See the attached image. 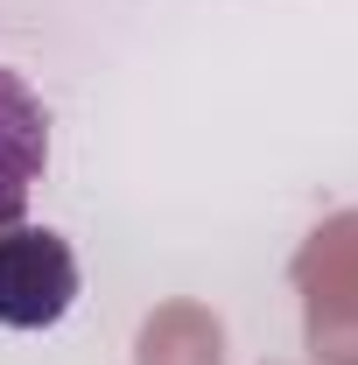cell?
Masks as SVG:
<instances>
[{
    "label": "cell",
    "instance_id": "cell-1",
    "mask_svg": "<svg viewBox=\"0 0 358 365\" xmlns=\"http://www.w3.org/2000/svg\"><path fill=\"white\" fill-rule=\"evenodd\" d=\"M78 302V253L49 225H0V330H56Z\"/></svg>",
    "mask_w": 358,
    "mask_h": 365
},
{
    "label": "cell",
    "instance_id": "cell-2",
    "mask_svg": "<svg viewBox=\"0 0 358 365\" xmlns=\"http://www.w3.org/2000/svg\"><path fill=\"white\" fill-rule=\"evenodd\" d=\"M49 162V113L21 71L0 63V225H21Z\"/></svg>",
    "mask_w": 358,
    "mask_h": 365
}]
</instances>
